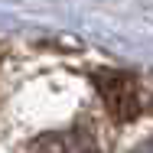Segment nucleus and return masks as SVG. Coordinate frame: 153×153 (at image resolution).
I'll list each match as a JSON object with an SVG mask.
<instances>
[{
	"label": "nucleus",
	"mask_w": 153,
	"mask_h": 153,
	"mask_svg": "<svg viewBox=\"0 0 153 153\" xmlns=\"http://www.w3.org/2000/svg\"><path fill=\"white\" fill-rule=\"evenodd\" d=\"M94 85H98V91L104 98L108 114H111L117 124H127V121L137 117L140 98H137V85H134L130 75H124V72H98Z\"/></svg>",
	"instance_id": "f257e3e1"
},
{
	"label": "nucleus",
	"mask_w": 153,
	"mask_h": 153,
	"mask_svg": "<svg viewBox=\"0 0 153 153\" xmlns=\"http://www.w3.org/2000/svg\"><path fill=\"white\" fill-rule=\"evenodd\" d=\"M23 153H98V140L85 127H62L39 134L36 140L26 143Z\"/></svg>",
	"instance_id": "f03ea898"
},
{
	"label": "nucleus",
	"mask_w": 153,
	"mask_h": 153,
	"mask_svg": "<svg viewBox=\"0 0 153 153\" xmlns=\"http://www.w3.org/2000/svg\"><path fill=\"white\" fill-rule=\"evenodd\" d=\"M137 153H153V137H150V140H143V143L137 147Z\"/></svg>",
	"instance_id": "7ed1b4c3"
}]
</instances>
